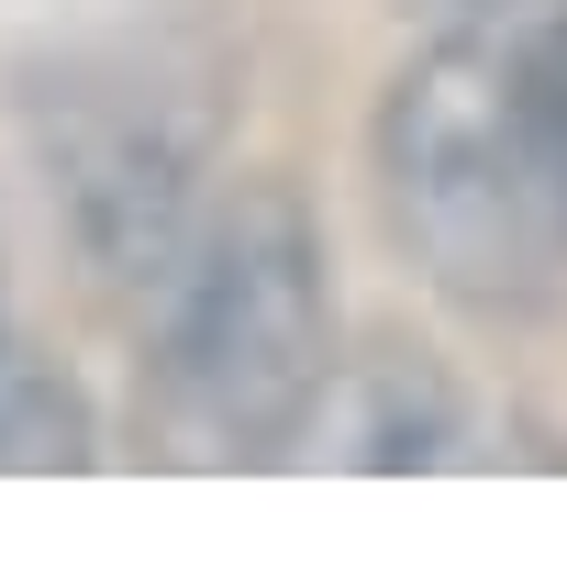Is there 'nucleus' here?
I'll return each instance as SVG.
<instances>
[{
  "label": "nucleus",
  "mask_w": 567,
  "mask_h": 567,
  "mask_svg": "<svg viewBox=\"0 0 567 567\" xmlns=\"http://www.w3.org/2000/svg\"><path fill=\"white\" fill-rule=\"evenodd\" d=\"M301 445H323L346 467H445L467 445V401L423 357H368V368H334V390H323Z\"/></svg>",
  "instance_id": "nucleus-4"
},
{
  "label": "nucleus",
  "mask_w": 567,
  "mask_h": 567,
  "mask_svg": "<svg viewBox=\"0 0 567 567\" xmlns=\"http://www.w3.org/2000/svg\"><path fill=\"white\" fill-rule=\"evenodd\" d=\"M0 346H12V256H0Z\"/></svg>",
  "instance_id": "nucleus-6"
},
{
  "label": "nucleus",
  "mask_w": 567,
  "mask_h": 567,
  "mask_svg": "<svg viewBox=\"0 0 567 567\" xmlns=\"http://www.w3.org/2000/svg\"><path fill=\"white\" fill-rule=\"evenodd\" d=\"M401 256L467 312L567 301V79L512 23L434 34L379 101Z\"/></svg>",
  "instance_id": "nucleus-1"
},
{
  "label": "nucleus",
  "mask_w": 567,
  "mask_h": 567,
  "mask_svg": "<svg viewBox=\"0 0 567 567\" xmlns=\"http://www.w3.org/2000/svg\"><path fill=\"white\" fill-rule=\"evenodd\" d=\"M101 456V412L56 357L0 346V478H79Z\"/></svg>",
  "instance_id": "nucleus-5"
},
{
  "label": "nucleus",
  "mask_w": 567,
  "mask_h": 567,
  "mask_svg": "<svg viewBox=\"0 0 567 567\" xmlns=\"http://www.w3.org/2000/svg\"><path fill=\"white\" fill-rule=\"evenodd\" d=\"M34 156L56 189V223L101 290L167 301L200 245V167H212V101L200 79L123 56V68H68L34 90Z\"/></svg>",
  "instance_id": "nucleus-3"
},
{
  "label": "nucleus",
  "mask_w": 567,
  "mask_h": 567,
  "mask_svg": "<svg viewBox=\"0 0 567 567\" xmlns=\"http://www.w3.org/2000/svg\"><path fill=\"white\" fill-rule=\"evenodd\" d=\"M334 278L323 223L290 178H245L156 312L145 434L189 467H267L290 456L334 390Z\"/></svg>",
  "instance_id": "nucleus-2"
}]
</instances>
